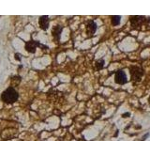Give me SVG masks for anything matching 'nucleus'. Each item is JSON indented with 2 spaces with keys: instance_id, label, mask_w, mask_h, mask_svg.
<instances>
[{
  "instance_id": "nucleus-4",
  "label": "nucleus",
  "mask_w": 150,
  "mask_h": 141,
  "mask_svg": "<svg viewBox=\"0 0 150 141\" xmlns=\"http://www.w3.org/2000/svg\"><path fill=\"white\" fill-rule=\"evenodd\" d=\"M115 83L119 84V85H124L127 83V75L125 73V72H123L122 70H117L115 74Z\"/></svg>"
},
{
  "instance_id": "nucleus-8",
  "label": "nucleus",
  "mask_w": 150,
  "mask_h": 141,
  "mask_svg": "<svg viewBox=\"0 0 150 141\" xmlns=\"http://www.w3.org/2000/svg\"><path fill=\"white\" fill-rule=\"evenodd\" d=\"M61 31H62V27L59 26H54L53 28V36H54V38L55 40H59Z\"/></svg>"
},
{
  "instance_id": "nucleus-7",
  "label": "nucleus",
  "mask_w": 150,
  "mask_h": 141,
  "mask_svg": "<svg viewBox=\"0 0 150 141\" xmlns=\"http://www.w3.org/2000/svg\"><path fill=\"white\" fill-rule=\"evenodd\" d=\"M25 49L27 52L29 53H35L36 51V42L30 41H27L25 43Z\"/></svg>"
},
{
  "instance_id": "nucleus-6",
  "label": "nucleus",
  "mask_w": 150,
  "mask_h": 141,
  "mask_svg": "<svg viewBox=\"0 0 150 141\" xmlns=\"http://www.w3.org/2000/svg\"><path fill=\"white\" fill-rule=\"evenodd\" d=\"M39 25L41 29L46 30L49 26V18L47 16H41L39 20Z\"/></svg>"
},
{
  "instance_id": "nucleus-9",
  "label": "nucleus",
  "mask_w": 150,
  "mask_h": 141,
  "mask_svg": "<svg viewBox=\"0 0 150 141\" xmlns=\"http://www.w3.org/2000/svg\"><path fill=\"white\" fill-rule=\"evenodd\" d=\"M121 21V16H117V15H114L111 17V22H112V26H118L120 24Z\"/></svg>"
},
{
  "instance_id": "nucleus-12",
  "label": "nucleus",
  "mask_w": 150,
  "mask_h": 141,
  "mask_svg": "<svg viewBox=\"0 0 150 141\" xmlns=\"http://www.w3.org/2000/svg\"><path fill=\"white\" fill-rule=\"evenodd\" d=\"M15 58H16V59H17V58H18V59H19V60H20V58H19V55H17V54H16V55H15Z\"/></svg>"
},
{
  "instance_id": "nucleus-2",
  "label": "nucleus",
  "mask_w": 150,
  "mask_h": 141,
  "mask_svg": "<svg viewBox=\"0 0 150 141\" xmlns=\"http://www.w3.org/2000/svg\"><path fill=\"white\" fill-rule=\"evenodd\" d=\"M129 73L131 75V80L135 82H139L142 79L143 75H144V70L141 67L138 66H132V67L129 68Z\"/></svg>"
},
{
  "instance_id": "nucleus-3",
  "label": "nucleus",
  "mask_w": 150,
  "mask_h": 141,
  "mask_svg": "<svg viewBox=\"0 0 150 141\" xmlns=\"http://www.w3.org/2000/svg\"><path fill=\"white\" fill-rule=\"evenodd\" d=\"M129 21L131 24V26L133 28H137V27L141 26L145 22L148 23L146 17H144V16H131L129 18Z\"/></svg>"
},
{
  "instance_id": "nucleus-1",
  "label": "nucleus",
  "mask_w": 150,
  "mask_h": 141,
  "mask_svg": "<svg viewBox=\"0 0 150 141\" xmlns=\"http://www.w3.org/2000/svg\"><path fill=\"white\" fill-rule=\"evenodd\" d=\"M18 98H19V94L12 87L8 88L1 95V100L6 103H15L18 100Z\"/></svg>"
},
{
  "instance_id": "nucleus-10",
  "label": "nucleus",
  "mask_w": 150,
  "mask_h": 141,
  "mask_svg": "<svg viewBox=\"0 0 150 141\" xmlns=\"http://www.w3.org/2000/svg\"><path fill=\"white\" fill-rule=\"evenodd\" d=\"M104 60H103L102 58L101 59H98V61H97V62H96V64H95V66H96V69L97 70H101L103 67H104Z\"/></svg>"
},
{
  "instance_id": "nucleus-5",
  "label": "nucleus",
  "mask_w": 150,
  "mask_h": 141,
  "mask_svg": "<svg viewBox=\"0 0 150 141\" xmlns=\"http://www.w3.org/2000/svg\"><path fill=\"white\" fill-rule=\"evenodd\" d=\"M97 30V25L94 21H89L87 26H86V31L87 34L89 36H92L93 34H95V32Z\"/></svg>"
},
{
  "instance_id": "nucleus-11",
  "label": "nucleus",
  "mask_w": 150,
  "mask_h": 141,
  "mask_svg": "<svg viewBox=\"0 0 150 141\" xmlns=\"http://www.w3.org/2000/svg\"><path fill=\"white\" fill-rule=\"evenodd\" d=\"M130 116V114H129V113H128V112H127V113H124V114H122V117H123V118H128V117H129Z\"/></svg>"
}]
</instances>
